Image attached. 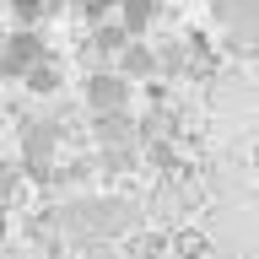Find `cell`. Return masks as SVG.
<instances>
[{
    "mask_svg": "<svg viewBox=\"0 0 259 259\" xmlns=\"http://www.w3.org/2000/svg\"><path fill=\"white\" fill-rule=\"evenodd\" d=\"M135 222H141V205H135V200H119V194H97V200H76V205H65V232H70L76 243L124 238Z\"/></svg>",
    "mask_w": 259,
    "mask_h": 259,
    "instance_id": "6da1fadb",
    "label": "cell"
},
{
    "mask_svg": "<svg viewBox=\"0 0 259 259\" xmlns=\"http://www.w3.org/2000/svg\"><path fill=\"white\" fill-rule=\"evenodd\" d=\"M54 151H60V130H54V119H32V124L22 130V173L44 184V178L54 173Z\"/></svg>",
    "mask_w": 259,
    "mask_h": 259,
    "instance_id": "7a4b0ae2",
    "label": "cell"
},
{
    "mask_svg": "<svg viewBox=\"0 0 259 259\" xmlns=\"http://www.w3.org/2000/svg\"><path fill=\"white\" fill-rule=\"evenodd\" d=\"M49 60V44L38 38V27H11L6 32V81H27L38 65Z\"/></svg>",
    "mask_w": 259,
    "mask_h": 259,
    "instance_id": "3957f363",
    "label": "cell"
},
{
    "mask_svg": "<svg viewBox=\"0 0 259 259\" xmlns=\"http://www.w3.org/2000/svg\"><path fill=\"white\" fill-rule=\"evenodd\" d=\"M81 92H87V108H92V119H108V113H130V81L119 76V70H92Z\"/></svg>",
    "mask_w": 259,
    "mask_h": 259,
    "instance_id": "277c9868",
    "label": "cell"
},
{
    "mask_svg": "<svg viewBox=\"0 0 259 259\" xmlns=\"http://www.w3.org/2000/svg\"><path fill=\"white\" fill-rule=\"evenodd\" d=\"M130 44H135V32H130L124 22H103V27H92V38H87V60H92V70L103 60H119Z\"/></svg>",
    "mask_w": 259,
    "mask_h": 259,
    "instance_id": "5b68a950",
    "label": "cell"
},
{
    "mask_svg": "<svg viewBox=\"0 0 259 259\" xmlns=\"http://www.w3.org/2000/svg\"><path fill=\"white\" fill-rule=\"evenodd\" d=\"M210 16L222 22L227 32H259V0H210Z\"/></svg>",
    "mask_w": 259,
    "mask_h": 259,
    "instance_id": "8992f818",
    "label": "cell"
},
{
    "mask_svg": "<svg viewBox=\"0 0 259 259\" xmlns=\"http://www.w3.org/2000/svg\"><path fill=\"white\" fill-rule=\"evenodd\" d=\"M119 76H124V81H151V76H162V60H157V49L135 38V44H130L124 54H119Z\"/></svg>",
    "mask_w": 259,
    "mask_h": 259,
    "instance_id": "52a82bcc",
    "label": "cell"
},
{
    "mask_svg": "<svg viewBox=\"0 0 259 259\" xmlns=\"http://www.w3.org/2000/svg\"><path fill=\"white\" fill-rule=\"evenodd\" d=\"M194 49H200L194 38H189V44H184V38H167V44H157V60H162V81H178V76H184V70L194 65Z\"/></svg>",
    "mask_w": 259,
    "mask_h": 259,
    "instance_id": "ba28073f",
    "label": "cell"
},
{
    "mask_svg": "<svg viewBox=\"0 0 259 259\" xmlns=\"http://www.w3.org/2000/svg\"><path fill=\"white\" fill-rule=\"evenodd\" d=\"M173 254V243L162 238V232H141V238H130V248H124V259H167Z\"/></svg>",
    "mask_w": 259,
    "mask_h": 259,
    "instance_id": "9c48e42d",
    "label": "cell"
},
{
    "mask_svg": "<svg viewBox=\"0 0 259 259\" xmlns=\"http://www.w3.org/2000/svg\"><path fill=\"white\" fill-rule=\"evenodd\" d=\"M60 11V0H11V16H16V27H38L44 16Z\"/></svg>",
    "mask_w": 259,
    "mask_h": 259,
    "instance_id": "30bf717a",
    "label": "cell"
},
{
    "mask_svg": "<svg viewBox=\"0 0 259 259\" xmlns=\"http://www.w3.org/2000/svg\"><path fill=\"white\" fill-rule=\"evenodd\" d=\"M151 16H157V0H119V22H124L135 38L146 32V22H151Z\"/></svg>",
    "mask_w": 259,
    "mask_h": 259,
    "instance_id": "8fae6325",
    "label": "cell"
},
{
    "mask_svg": "<svg viewBox=\"0 0 259 259\" xmlns=\"http://www.w3.org/2000/svg\"><path fill=\"white\" fill-rule=\"evenodd\" d=\"M22 87H27L32 97H54V92H60V65H54V54H49V60L38 65V70L22 81Z\"/></svg>",
    "mask_w": 259,
    "mask_h": 259,
    "instance_id": "7c38bea8",
    "label": "cell"
},
{
    "mask_svg": "<svg viewBox=\"0 0 259 259\" xmlns=\"http://www.w3.org/2000/svg\"><path fill=\"white\" fill-rule=\"evenodd\" d=\"M113 6H119V0H76V11H81V22H87V27H103Z\"/></svg>",
    "mask_w": 259,
    "mask_h": 259,
    "instance_id": "4fadbf2b",
    "label": "cell"
},
{
    "mask_svg": "<svg viewBox=\"0 0 259 259\" xmlns=\"http://www.w3.org/2000/svg\"><path fill=\"white\" fill-rule=\"evenodd\" d=\"M173 259H205V243H200V238H184V232H178V238H173Z\"/></svg>",
    "mask_w": 259,
    "mask_h": 259,
    "instance_id": "5bb4252c",
    "label": "cell"
}]
</instances>
